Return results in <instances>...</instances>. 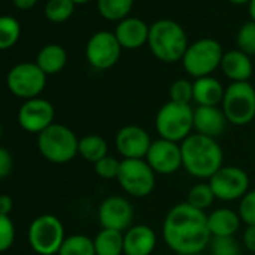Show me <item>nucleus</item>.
I'll return each mask as SVG.
<instances>
[{"instance_id":"obj_1","label":"nucleus","mask_w":255,"mask_h":255,"mask_svg":"<svg viewBox=\"0 0 255 255\" xmlns=\"http://www.w3.org/2000/svg\"><path fill=\"white\" fill-rule=\"evenodd\" d=\"M162 239L174 254H201L212 240L207 215L188 204H174L162 222Z\"/></svg>"},{"instance_id":"obj_2","label":"nucleus","mask_w":255,"mask_h":255,"mask_svg":"<svg viewBox=\"0 0 255 255\" xmlns=\"http://www.w3.org/2000/svg\"><path fill=\"white\" fill-rule=\"evenodd\" d=\"M180 149L182 168L195 179H210L224 167V152L215 138L194 132L180 143Z\"/></svg>"},{"instance_id":"obj_3","label":"nucleus","mask_w":255,"mask_h":255,"mask_svg":"<svg viewBox=\"0 0 255 255\" xmlns=\"http://www.w3.org/2000/svg\"><path fill=\"white\" fill-rule=\"evenodd\" d=\"M147 45L158 60L176 63L183 59L189 44L183 27L177 21L162 18L150 26Z\"/></svg>"},{"instance_id":"obj_4","label":"nucleus","mask_w":255,"mask_h":255,"mask_svg":"<svg viewBox=\"0 0 255 255\" xmlns=\"http://www.w3.org/2000/svg\"><path fill=\"white\" fill-rule=\"evenodd\" d=\"M155 129L159 138L183 143L194 134V108L188 104L165 102L156 113Z\"/></svg>"},{"instance_id":"obj_5","label":"nucleus","mask_w":255,"mask_h":255,"mask_svg":"<svg viewBox=\"0 0 255 255\" xmlns=\"http://www.w3.org/2000/svg\"><path fill=\"white\" fill-rule=\"evenodd\" d=\"M80 138L71 128L53 123L38 135L39 153L53 164H68L78 155Z\"/></svg>"},{"instance_id":"obj_6","label":"nucleus","mask_w":255,"mask_h":255,"mask_svg":"<svg viewBox=\"0 0 255 255\" xmlns=\"http://www.w3.org/2000/svg\"><path fill=\"white\" fill-rule=\"evenodd\" d=\"M222 56V47L216 39L203 38L188 45L182 65L188 75L197 80L201 77H209L221 68Z\"/></svg>"},{"instance_id":"obj_7","label":"nucleus","mask_w":255,"mask_h":255,"mask_svg":"<svg viewBox=\"0 0 255 255\" xmlns=\"http://www.w3.org/2000/svg\"><path fill=\"white\" fill-rule=\"evenodd\" d=\"M221 108L230 125H249L255 119V87L249 81L231 83L225 87Z\"/></svg>"},{"instance_id":"obj_8","label":"nucleus","mask_w":255,"mask_h":255,"mask_svg":"<svg viewBox=\"0 0 255 255\" xmlns=\"http://www.w3.org/2000/svg\"><path fill=\"white\" fill-rule=\"evenodd\" d=\"M27 237L32 249L39 255H57L66 239L62 221L50 213L39 215L32 221Z\"/></svg>"},{"instance_id":"obj_9","label":"nucleus","mask_w":255,"mask_h":255,"mask_svg":"<svg viewBox=\"0 0 255 255\" xmlns=\"http://www.w3.org/2000/svg\"><path fill=\"white\" fill-rule=\"evenodd\" d=\"M117 183L129 197L144 198L156 186V174L146 159H122Z\"/></svg>"},{"instance_id":"obj_10","label":"nucleus","mask_w":255,"mask_h":255,"mask_svg":"<svg viewBox=\"0 0 255 255\" xmlns=\"http://www.w3.org/2000/svg\"><path fill=\"white\" fill-rule=\"evenodd\" d=\"M8 89L12 95L26 101L39 98L47 84V75L36 63H20L15 65L6 78Z\"/></svg>"},{"instance_id":"obj_11","label":"nucleus","mask_w":255,"mask_h":255,"mask_svg":"<svg viewBox=\"0 0 255 255\" xmlns=\"http://www.w3.org/2000/svg\"><path fill=\"white\" fill-rule=\"evenodd\" d=\"M248 173L236 165H224L210 179L209 185L219 201H240L249 191Z\"/></svg>"},{"instance_id":"obj_12","label":"nucleus","mask_w":255,"mask_h":255,"mask_svg":"<svg viewBox=\"0 0 255 255\" xmlns=\"http://www.w3.org/2000/svg\"><path fill=\"white\" fill-rule=\"evenodd\" d=\"M122 50L114 33L101 30L89 39L86 45V59L92 68L107 71L119 62Z\"/></svg>"},{"instance_id":"obj_13","label":"nucleus","mask_w":255,"mask_h":255,"mask_svg":"<svg viewBox=\"0 0 255 255\" xmlns=\"http://www.w3.org/2000/svg\"><path fill=\"white\" fill-rule=\"evenodd\" d=\"M134 206L122 195H110L98 207V221L102 228L125 233L134 225Z\"/></svg>"},{"instance_id":"obj_14","label":"nucleus","mask_w":255,"mask_h":255,"mask_svg":"<svg viewBox=\"0 0 255 255\" xmlns=\"http://www.w3.org/2000/svg\"><path fill=\"white\" fill-rule=\"evenodd\" d=\"M114 146L122 159H144L152 146V138L144 128L126 125L117 131Z\"/></svg>"},{"instance_id":"obj_15","label":"nucleus","mask_w":255,"mask_h":255,"mask_svg":"<svg viewBox=\"0 0 255 255\" xmlns=\"http://www.w3.org/2000/svg\"><path fill=\"white\" fill-rule=\"evenodd\" d=\"M146 162L156 176H170L182 168V149L179 143L158 138L146 155Z\"/></svg>"},{"instance_id":"obj_16","label":"nucleus","mask_w":255,"mask_h":255,"mask_svg":"<svg viewBox=\"0 0 255 255\" xmlns=\"http://www.w3.org/2000/svg\"><path fill=\"white\" fill-rule=\"evenodd\" d=\"M56 110L53 104L44 98L26 101L18 111V123L26 132L41 134L54 123Z\"/></svg>"},{"instance_id":"obj_17","label":"nucleus","mask_w":255,"mask_h":255,"mask_svg":"<svg viewBox=\"0 0 255 255\" xmlns=\"http://www.w3.org/2000/svg\"><path fill=\"white\" fill-rule=\"evenodd\" d=\"M158 237L152 227L132 225L123 233V255H152Z\"/></svg>"},{"instance_id":"obj_18","label":"nucleus","mask_w":255,"mask_h":255,"mask_svg":"<svg viewBox=\"0 0 255 255\" xmlns=\"http://www.w3.org/2000/svg\"><path fill=\"white\" fill-rule=\"evenodd\" d=\"M228 120L221 107H195L194 131L204 137L218 138L227 129Z\"/></svg>"},{"instance_id":"obj_19","label":"nucleus","mask_w":255,"mask_h":255,"mask_svg":"<svg viewBox=\"0 0 255 255\" xmlns=\"http://www.w3.org/2000/svg\"><path fill=\"white\" fill-rule=\"evenodd\" d=\"M150 26H147L141 18L128 17L117 23L114 35L125 50H137L141 48L149 41Z\"/></svg>"},{"instance_id":"obj_20","label":"nucleus","mask_w":255,"mask_h":255,"mask_svg":"<svg viewBox=\"0 0 255 255\" xmlns=\"http://www.w3.org/2000/svg\"><path fill=\"white\" fill-rule=\"evenodd\" d=\"M221 69L224 75L228 80H231V83L249 81L254 74V65L251 56L242 53L240 50H230L224 53Z\"/></svg>"},{"instance_id":"obj_21","label":"nucleus","mask_w":255,"mask_h":255,"mask_svg":"<svg viewBox=\"0 0 255 255\" xmlns=\"http://www.w3.org/2000/svg\"><path fill=\"white\" fill-rule=\"evenodd\" d=\"M207 225L212 237H233L240 230L242 219L237 210L218 207L207 215Z\"/></svg>"},{"instance_id":"obj_22","label":"nucleus","mask_w":255,"mask_h":255,"mask_svg":"<svg viewBox=\"0 0 255 255\" xmlns=\"http://www.w3.org/2000/svg\"><path fill=\"white\" fill-rule=\"evenodd\" d=\"M194 102L197 107H219L224 99L225 87L215 77H201L194 80Z\"/></svg>"},{"instance_id":"obj_23","label":"nucleus","mask_w":255,"mask_h":255,"mask_svg":"<svg viewBox=\"0 0 255 255\" xmlns=\"http://www.w3.org/2000/svg\"><path fill=\"white\" fill-rule=\"evenodd\" d=\"M68 62V54L63 47L57 44L45 45L36 57V65L44 71L45 75H54L60 72Z\"/></svg>"},{"instance_id":"obj_24","label":"nucleus","mask_w":255,"mask_h":255,"mask_svg":"<svg viewBox=\"0 0 255 255\" xmlns=\"http://www.w3.org/2000/svg\"><path fill=\"white\" fill-rule=\"evenodd\" d=\"M78 155L95 165L102 158L108 156V143L98 134L84 135L78 141Z\"/></svg>"},{"instance_id":"obj_25","label":"nucleus","mask_w":255,"mask_h":255,"mask_svg":"<svg viewBox=\"0 0 255 255\" xmlns=\"http://www.w3.org/2000/svg\"><path fill=\"white\" fill-rule=\"evenodd\" d=\"M96 255H123V233L102 228L95 237Z\"/></svg>"},{"instance_id":"obj_26","label":"nucleus","mask_w":255,"mask_h":255,"mask_svg":"<svg viewBox=\"0 0 255 255\" xmlns=\"http://www.w3.org/2000/svg\"><path fill=\"white\" fill-rule=\"evenodd\" d=\"M134 6V0H98V11L108 21H122L128 18Z\"/></svg>"},{"instance_id":"obj_27","label":"nucleus","mask_w":255,"mask_h":255,"mask_svg":"<svg viewBox=\"0 0 255 255\" xmlns=\"http://www.w3.org/2000/svg\"><path fill=\"white\" fill-rule=\"evenodd\" d=\"M57 255H96L93 239L86 234L68 236Z\"/></svg>"},{"instance_id":"obj_28","label":"nucleus","mask_w":255,"mask_h":255,"mask_svg":"<svg viewBox=\"0 0 255 255\" xmlns=\"http://www.w3.org/2000/svg\"><path fill=\"white\" fill-rule=\"evenodd\" d=\"M216 197L209 185V182H200L195 183L189 188L188 191V197H186V203L191 204L192 207L206 212L207 209H210L215 203Z\"/></svg>"},{"instance_id":"obj_29","label":"nucleus","mask_w":255,"mask_h":255,"mask_svg":"<svg viewBox=\"0 0 255 255\" xmlns=\"http://www.w3.org/2000/svg\"><path fill=\"white\" fill-rule=\"evenodd\" d=\"M20 23L14 17H0V50H8L14 47L20 38Z\"/></svg>"},{"instance_id":"obj_30","label":"nucleus","mask_w":255,"mask_h":255,"mask_svg":"<svg viewBox=\"0 0 255 255\" xmlns=\"http://www.w3.org/2000/svg\"><path fill=\"white\" fill-rule=\"evenodd\" d=\"M75 3L72 0H48L45 5V17L53 23H65L74 14Z\"/></svg>"},{"instance_id":"obj_31","label":"nucleus","mask_w":255,"mask_h":255,"mask_svg":"<svg viewBox=\"0 0 255 255\" xmlns=\"http://www.w3.org/2000/svg\"><path fill=\"white\" fill-rule=\"evenodd\" d=\"M236 44L237 50L248 56H255V23L248 21L245 23L236 36Z\"/></svg>"},{"instance_id":"obj_32","label":"nucleus","mask_w":255,"mask_h":255,"mask_svg":"<svg viewBox=\"0 0 255 255\" xmlns=\"http://www.w3.org/2000/svg\"><path fill=\"white\" fill-rule=\"evenodd\" d=\"M170 101L179 102V104H188L194 101V86L192 81L179 78L170 86Z\"/></svg>"},{"instance_id":"obj_33","label":"nucleus","mask_w":255,"mask_h":255,"mask_svg":"<svg viewBox=\"0 0 255 255\" xmlns=\"http://www.w3.org/2000/svg\"><path fill=\"white\" fill-rule=\"evenodd\" d=\"M212 255H242V248L237 239L233 237H212L210 240Z\"/></svg>"},{"instance_id":"obj_34","label":"nucleus","mask_w":255,"mask_h":255,"mask_svg":"<svg viewBox=\"0 0 255 255\" xmlns=\"http://www.w3.org/2000/svg\"><path fill=\"white\" fill-rule=\"evenodd\" d=\"M120 164H122V159H117L116 156L108 155L95 164V173L104 180H113V179L117 180Z\"/></svg>"},{"instance_id":"obj_35","label":"nucleus","mask_w":255,"mask_h":255,"mask_svg":"<svg viewBox=\"0 0 255 255\" xmlns=\"http://www.w3.org/2000/svg\"><path fill=\"white\" fill-rule=\"evenodd\" d=\"M237 213L245 225H255V189H249L239 201Z\"/></svg>"},{"instance_id":"obj_36","label":"nucleus","mask_w":255,"mask_h":255,"mask_svg":"<svg viewBox=\"0 0 255 255\" xmlns=\"http://www.w3.org/2000/svg\"><path fill=\"white\" fill-rule=\"evenodd\" d=\"M15 240V225L6 215H0V252L8 251Z\"/></svg>"},{"instance_id":"obj_37","label":"nucleus","mask_w":255,"mask_h":255,"mask_svg":"<svg viewBox=\"0 0 255 255\" xmlns=\"http://www.w3.org/2000/svg\"><path fill=\"white\" fill-rule=\"evenodd\" d=\"M12 167H14V161L11 153L5 147L0 146V180L6 179L11 174Z\"/></svg>"},{"instance_id":"obj_38","label":"nucleus","mask_w":255,"mask_h":255,"mask_svg":"<svg viewBox=\"0 0 255 255\" xmlns=\"http://www.w3.org/2000/svg\"><path fill=\"white\" fill-rule=\"evenodd\" d=\"M242 243L246 248V251L255 255V225H246L242 234Z\"/></svg>"},{"instance_id":"obj_39","label":"nucleus","mask_w":255,"mask_h":255,"mask_svg":"<svg viewBox=\"0 0 255 255\" xmlns=\"http://www.w3.org/2000/svg\"><path fill=\"white\" fill-rule=\"evenodd\" d=\"M12 207H14V201L9 195H6V194L0 195V215L9 216V213L12 212Z\"/></svg>"},{"instance_id":"obj_40","label":"nucleus","mask_w":255,"mask_h":255,"mask_svg":"<svg viewBox=\"0 0 255 255\" xmlns=\"http://www.w3.org/2000/svg\"><path fill=\"white\" fill-rule=\"evenodd\" d=\"M38 0H14V5L23 11H27V9H32L35 5H36Z\"/></svg>"},{"instance_id":"obj_41","label":"nucleus","mask_w":255,"mask_h":255,"mask_svg":"<svg viewBox=\"0 0 255 255\" xmlns=\"http://www.w3.org/2000/svg\"><path fill=\"white\" fill-rule=\"evenodd\" d=\"M248 12H249L251 21L255 23V0H251V2L248 3Z\"/></svg>"},{"instance_id":"obj_42","label":"nucleus","mask_w":255,"mask_h":255,"mask_svg":"<svg viewBox=\"0 0 255 255\" xmlns=\"http://www.w3.org/2000/svg\"><path fill=\"white\" fill-rule=\"evenodd\" d=\"M228 2L233 5H245V3H249L251 0H228Z\"/></svg>"},{"instance_id":"obj_43","label":"nucleus","mask_w":255,"mask_h":255,"mask_svg":"<svg viewBox=\"0 0 255 255\" xmlns=\"http://www.w3.org/2000/svg\"><path fill=\"white\" fill-rule=\"evenodd\" d=\"M72 2H74L75 5H83V3H87V2H90V0H72Z\"/></svg>"},{"instance_id":"obj_44","label":"nucleus","mask_w":255,"mask_h":255,"mask_svg":"<svg viewBox=\"0 0 255 255\" xmlns=\"http://www.w3.org/2000/svg\"><path fill=\"white\" fill-rule=\"evenodd\" d=\"M0 140H2V123H0Z\"/></svg>"},{"instance_id":"obj_45","label":"nucleus","mask_w":255,"mask_h":255,"mask_svg":"<svg viewBox=\"0 0 255 255\" xmlns=\"http://www.w3.org/2000/svg\"><path fill=\"white\" fill-rule=\"evenodd\" d=\"M176 255H191V254H176Z\"/></svg>"}]
</instances>
